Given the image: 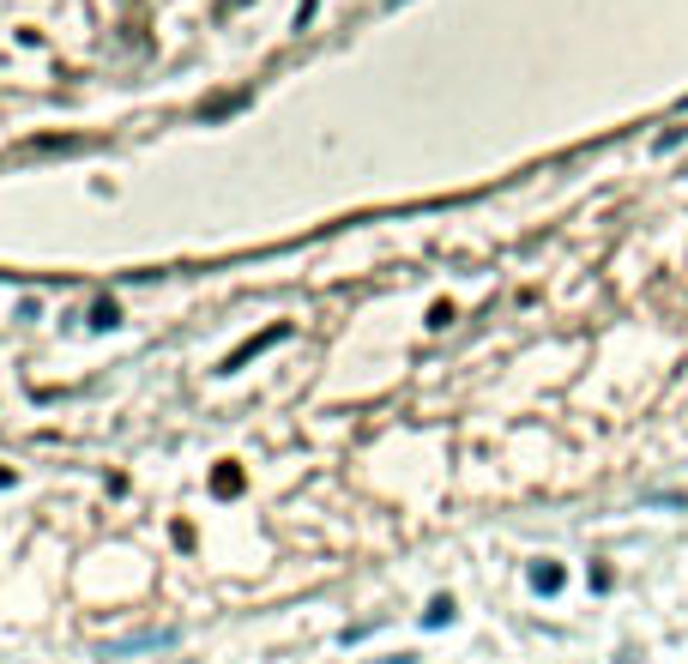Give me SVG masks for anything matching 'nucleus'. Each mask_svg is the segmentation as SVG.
I'll return each mask as SVG.
<instances>
[{
	"instance_id": "1",
	"label": "nucleus",
	"mask_w": 688,
	"mask_h": 664,
	"mask_svg": "<svg viewBox=\"0 0 688 664\" xmlns=\"http://www.w3.org/2000/svg\"><path fill=\"white\" fill-rule=\"evenodd\" d=\"M532 587H538V592H556V587H562V568H538Z\"/></svg>"
}]
</instances>
